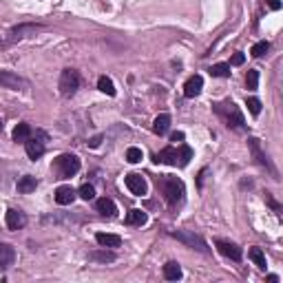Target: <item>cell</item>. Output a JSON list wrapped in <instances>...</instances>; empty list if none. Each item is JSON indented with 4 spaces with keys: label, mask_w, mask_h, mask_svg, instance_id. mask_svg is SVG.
<instances>
[{
    "label": "cell",
    "mask_w": 283,
    "mask_h": 283,
    "mask_svg": "<svg viewBox=\"0 0 283 283\" xmlns=\"http://www.w3.org/2000/svg\"><path fill=\"white\" fill-rule=\"evenodd\" d=\"M115 259H118V254H115L111 248H102V250H93L88 252V261H98V263H113Z\"/></svg>",
    "instance_id": "cell-16"
},
{
    "label": "cell",
    "mask_w": 283,
    "mask_h": 283,
    "mask_svg": "<svg viewBox=\"0 0 283 283\" xmlns=\"http://www.w3.org/2000/svg\"><path fill=\"white\" fill-rule=\"evenodd\" d=\"M77 195H80L84 202H91V199H96V188L91 184H82L80 191H77Z\"/></svg>",
    "instance_id": "cell-30"
},
{
    "label": "cell",
    "mask_w": 283,
    "mask_h": 283,
    "mask_svg": "<svg viewBox=\"0 0 283 283\" xmlns=\"http://www.w3.org/2000/svg\"><path fill=\"white\" fill-rule=\"evenodd\" d=\"M144 159V153H142V148H137V146H131V148H126V162L129 164H140Z\"/></svg>",
    "instance_id": "cell-28"
},
{
    "label": "cell",
    "mask_w": 283,
    "mask_h": 283,
    "mask_svg": "<svg viewBox=\"0 0 283 283\" xmlns=\"http://www.w3.org/2000/svg\"><path fill=\"white\" fill-rule=\"evenodd\" d=\"M53 199H55V204H60V206H69V204H73V199H75V191L71 186H60V188H55Z\"/></svg>",
    "instance_id": "cell-15"
},
{
    "label": "cell",
    "mask_w": 283,
    "mask_h": 283,
    "mask_svg": "<svg viewBox=\"0 0 283 283\" xmlns=\"http://www.w3.org/2000/svg\"><path fill=\"white\" fill-rule=\"evenodd\" d=\"M80 84H82V77H80V73H77L75 69H64L62 73H60L58 86H60V93H62L64 98L73 96L77 88H80Z\"/></svg>",
    "instance_id": "cell-5"
},
{
    "label": "cell",
    "mask_w": 283,
    "mask_h": 283,
    "mask_svg": "<svg viewBox=\"0 0 283 283\" xmlns=\"http://www.w3.org/2000/svg\"><path fill=\"white\" fill-rule=\"evenodd\" d=\"M38 188V179L31 175H25L18 179V193H25V195H29V193H33Z\"/></svg>",
    "instance_id": "cell-24"
},
{
    "label": "cell",
    "mask_w": 283,
    "mask_h": 283,
    "mask_svg": "<svg viewBox=\"0 0 283 283\" xmlns=\"http://www.w3.org/2000/svg\"><path fill=\"white\" fill-rule=\"evenodd\" d=\"M246 107H248V111H250L254 118H257V115L261 113V100H257V98H248V100H246Z\"/></svg>",
    "instance_id": "cell-32"
},
{
    "label": "cell",
    "mask_w": 283,
    "mask_h": 283,
    "mask_svg": "<svg viewBox=\"0 0 283 283\" xmlns=\"http://www.w3.org/2000/svg\"><path fill=\"white\" fill-rule=\"evenodd\" d=\"M268 49H270V42L261 40V42H257V44H254V47L250 49V53L254 55V58H263V55L268 53Z\"/></svg>",
    "instance_id": "cell-31"
},
{
    "label": "cell",
    "mask_w": 283,
    "mask_h": 283,
    "mask_svg": "<svg viewBox=\"0 0 283 283\" xmlns=\"http://www.w3.org/2000/svg\"><path fill=\"white\" fill-rule=\"evenodd\" d=\"M124 184L135 197H144L148 193V184H146V179H144L140 173H129L124 177Z\"/></svg>",
    "instance_id": "cell-10"
},
{
    "label": "cell",
    "mask_w": 283,
    "mask_h": 283,
    "mask_svg": "<svg viewBox=\"0 0 283 283\" xmlns=\"http://www.w3.org/2000/svg\"><path fill=\"white\" fill-rule=\"evenodd\" d=\"M31 135H33L31 124H27V122H20V124L14 129V133H11V137H14V142H27Z\"/></svg>",
    "instance_id": "cell-23"
},
{
    "label": "cell",
    "mask_w": 283,
    "mask_h": 283,
    "mask_svg": "<svg viewBox=\"0 0 283 283\" xmlns=\"http://www.w3.org/2000/svg\"><path fill=\"white\" fill-rule=\"evenodd\" d=\"M246 86H248V91H257V86H259V71L257 69H250L246 73Z\"/></svg>",
    "instance_id": "cell-29"
},
{
    "label": "cell",
    "mask_w": 283,
    "mask_h": 283,
    "mask_svg": "<svg viewBox=\"0 0 283 283\" xmlns=\"http://www.w3.org/2000/svg\"><path fill=\"white\" fill-rule=\"evenodd\" d=\"M215 246H217V250L224 254V257H228L232 259V261H241V257H243V250L237 243H232V241H224V239H217L215 241Z\"/></svg>",
    "instance_id": "cell-11"
},
{
    "label": "cell",
    "mask_w": 283,
    "mask_h": 283,
    "mask_svg": "<svg viewBox=\"0 0 283 283\" xmlns=\"http://www.w3.org/2000/svg\"><path fill=\"white\" fill-rule=\"evenodd\" d=\"M265 279H268V281H279V276H276V274H268Z\"/></svg>",
    "instance_id": "cell-38"
},
{
    "label": "cell",
    "mask_w": 283,
    "mask_h": 283,
    "mask_svg": "<svg viewBox=\"0 0 283 283\" xmlns=\"http://www.w3.org/2000/svg\"><path fill=\"white\" fill-rule=\"evenodd\" d=\"M248 148H250V153H252V159L257 162L261 168H265L270 175L274 177V179H279V173H276V168H274V164L268 159V155H265L261 151V144H259L257 137H248Z\"/></svg>",
    "instance_id": "cell-6"
},
{
    "label": "cell",
    "mask_w": 283,
    "mask_h": 283,
    "mask_svg": "<svg viewBox=\"0 0 283 283\" xmlns=\"http://www.w3.org/2000/svg\"><path fill=\"white\" fill-rule=\"evenodd\" d=\"M80 159H77V155H71V153H64L60 155V157H55L53 162V170L55 175L60 177V179H69V177H73L80 173Z\"/></svg>",
    "instance_id": "cell-4"
},
{
    "label": "cell",
    "mask_w": 283,
    "mask_h": 283,
    "mask_svg": "<svg viewBox=\"0 0 283 283\" xmlns=\"http://www.w3.org/2000/svg\"><path fill=\"white\" fill-rule=\"evenodd\" d=\"M210 75L213 77H230V64H226V62L213 64L210 66Z\"/></svg>",
    "instance_id": "cell-27"
},
{
    "label": "cell",
    "mask_w": 283,
    "mask_h": 283,
    "mask_svg": "<svg viewBox=\"0 0 283 283\" xmlns=\"http://www.w3.org/2000/svg\"><path fill=\"white\" fill-rule=\"evenodd\" d=\"M162 274H164L166 281H179L181 279V265L177 263V261H168V263L164 265Z\"/></svg>",
    "instance_id": "cell-22"
},
{
    "label": "cell",
    "mask_w": 283,
    "mask_h": 283,
    "mask_svg": "<svg viewBox=\"0 0 283 283\" xmlns=\"http://www.w3.org/2000/svg\"><path fill=\"white\" fill-rule=\"evenodd\" d=\"M265 204H268V206L272 208L274 213L279 215V217H283V206H281V204H276V202H274V197L270 195V193H265Z\"/></svg>",
    "instance_id": "cell-33"
},
{
    "label": "cell",
    "mask_w": 283,
    "mask_h": 283,
    "mask_svg": "<svg viewBox=\"0 0 283 283\" xmlns=\"http://www.w3.org/2000/svg\"><path fill=\"white\" fill-rule=\"evenodd\" d=\"M248 257L252 259L254 265H257L259 270H265V268H268V263H265V254H263L261 248H250V250H248Z\"/></svg>",
    "instance_id": "cell-25"
},
{
    "label": "cell",
    "mask_w": 283,
    "mask_h": 283,
    "mask_svg": "<svg viewBox=\"0 0 283 283\" xmlns=\"http://www.w3.org/2000/svg\"><path fill=\"white\" fill-rule=\"evenodd\" d=\"M170 129V115L168 113H159L153 122V133L155 135H166Z\"/></svg>",
    "instance_id": "cell-20"
},
{
    "label": "cell",
    "mask_w": 283,
    "mask_h": 283,
    "mask_svg": "<svg viewBox=\"0 0 283 283\" xmlns=\"http://www.w3.org/2000/svg\"><path fill=\"white\" fill-rule=\"evenodd\" d=\"M98 88L102 93H107V96H111V98L115 96V84H113V80H111L109 75H100L98 77Z\"/></svg>",
    "instance_id": "cell-26"
},
{
    "label": "cell",
    "mask_w": 283,
    "mask_h": 283,
    "mask_svg": "<svg viewBox=\"0 0 283 283\" xmlns=\"http://www.w3.org/2000/svg\"><path fill=\"white\" fill-rule=\"evenodd\" d=\"M96 208H98L100 215H104V217H115V215H118V206H115V202L113 199H109V197L98 199Z\"/></svg>",
    "instance_id": "cell-17"
},
{
    "label": "cell",
    "mask_w": 283,
    "mask_h": 283,
    "mask_svg": "<svg viewBox=\"0 0 283 283\" xmlns=\"http://www.w3.org/2000/svg\"><path fill=\"white\" fill-rule=\"evenodd\" d=\"M204 88V77L202 75H191L184 84V96L186 98H197Z\"/></svg>",
    "instance_id": "cell-14"
},
{
    "label": "cell",
    "mask_w": 283,
    "mask_h": 283,
    "mask_svg": "<svg viewBox=\"0 0 283 283\" xmlns=\"http://www.w3.org/2000/svg\"><path fill=\"white\" fill-rule=\"evenodd\" d=\"M42 29V25H33V22H22V25L18 27H14L9 33H7V40H5V44H11V42H16V40H22V38H27V36H31V33H36V31H40Z\"/></svg>",
    "instance_id": "cell-9"
},
{
    "label": "cell",
    "mask_w": 283,
    "mask_h": 283,
    "mask_svg": "<svg viewBox=\"0 0 283 283\" xmlns=\"http://www.w3.org/2000/svg\"><path fill=\"white\" fill-rule=\"evenodd\" d=\"M100 142H102V135H96L93 140H88V146H91V148H98Z\"/></svg>",
    "instance_id": "cell-36"
},
{
    "label": "cell",
    "mask_w": 283,
    "mask_h": 283,
    "mask_svg": "<svg viewBox=\"0 0 283 283\" xmlns=\"http://www.w3.org/2000/svg\"><path fill=\"white\" fill-rule=\"evenodd\" d=\"M170 235H173L177 241H181V243H186L188 248H193V250L208 252V243L204 241V237L195 235V232H191V230H173Z\"/></svg>",
    "instance_id": "cell-8"
},
{
    "label": "cell",
    "mask_w": 283,
    "mask_h": 283,
    "mask_svg": "<svg viewBox=\"0 0 283 283\" xmlns=\"http://www.w3.org/2000/svg\"><path fill=\"white\" fill-rule=\"evenodd\" d=\"M16 259V252L9 243H0V270H7Z\"/></svg>",
    "instance_id": "cell-19"
},
{
    "label": "cell",
    "mask_w": 283,
    "mask_h": 283,
    "mask_svg": "<svg viewBox=\"0 0 283 283\" xmlns=\"http://www.w3.org/2000/svg\"><path fill=\"white\" fill-rule=\"evenodd\" d=\"M0 84H3V88H14V91H18V88L27 86V82L16 73H11V71H0Z\"/></svg>",
    "instance_id": "cell-13"
},
{
    "label": "cell",
    "mask_w": 283,
    "mask_h": 283,
    "mask_svg": "<svg viewBox=\"0 0 283 283\" xmlns=\"http://www.w3.org/2000/svg\"><path fill=\"white\" fill-rule=\"evenodd\" d=\"M191 159H193V148L188 146V144H179V146H166L159 153L153 155V162L155 164L179 166V168H184V166L191 164Z\"/></svg>",
    "instance_id": "cell-3"
},
{
    "label": "cell",
    "mask_w": 283,
    "mask_h": 283,
    "mask_svg": "<svg viewBox=\"0 0 283 283\" xmlns=\"http://www.w3.org/2000/svg\"><path fill=\"white\" fill-rule=\"evenodd\" d=\"M5 224H7L9 230H20L27 226V215L16 210V208H9L7 213H5Z\"/></svg>",
    "instance_id": "cell-12"
},
{
    "label": "cell",
    "mask_w": 283,
    "mask_h": 283,
    "mask_svg": "<svg viewBox=\"0 0 283 283\" xmlns=\"http://www.w3.org/2000/svg\"><path fill=\"white\" fill-rule=\"evenodd\" d=\"M157 188L159 193L164 195L166 204L170 208H177L181 202H184V195H186V186L179 177H173V175H159L157 177Z\"/></svg>",
    "instance_id": "cell-1"
},
{
    "label": "cell",
    "mask_w": 283,
    "mask_h": 283,
    "mask_svg": "<svg viewBox=\"0 0 283 283\" xmlns=\"http://www.w3.org/2000/svg\"><path fill=\"white\" fill-rule=\"evenodd\" d=\"M265 3H268V7L272 9V11H279V9L283 7V5L279 3V0H265Z\"/></svg>",
    "instance_id": "cell-35"
},
{
    "label": "cell",
    "mask_w": 283,
    "mask_h": 283,
    "mask_svg": "<svg viewBox=\"0 0 283 283\" xmlns=\"http://www.w3.org/2000/svg\"><path fill=\"white\" fill-rule=\"evenodd\" d=\"M213 111L224 120V124L232 131H239V133H246V120H243V113L241 109L237 107L232 100H224V102H215L213 104Z\"/></svg>",
    "instance_id": "cell-2"
},
{
    "label": "cell",
    "mask_w": 283,
    "mask_h": 283,
    "mask_svg": "<svg viewBox=\"0 0 283 283\" xmlns=\"http://www.w3.org/2000/svg\"><path fill=\"white\" fill-rule=\"evenodd\" d=\"M126 226H144L148 221V215L144 213L142 208H133L129 215H126Z\"/></svg>",
    "instance_id": "cell-21"
},
{
    "label": "cell",
    "mask_w": 283,
    "mask_h": 283,
    "mask_svg": "<svg viewBox=\"0 0 283 283\" xmlns=\"http://www.w3.org/2000/svg\"><path fill=\"white\" fill-rule=\"evenodd\" d=\"M96 241H98L102 248H120L122 237H120V235H111V232H98V235H96Z\"/></svg>",
    "instance_id": "cell-18"
},
{
    "label": "cell",
    "mask_w": 283,
    "mask_h": 283,
    "mask_svg": "<svg viewBox=\"0 0 283 283\" xmlns=\"http://www.w3.org/2000/svg\"><path fill=\"white\" fill-rule=\"evenodd\" d=\"M44 142H47V133L44 131H36V135H31L29 140L25 142V151H27V157L29 159H40L42 155H44Z\"/></svg>",
    "instance_id": "cell-7"
},
{
    "label": "cell",
    "mask_w": 283,
    "mask_h": 283,
    "mask_svg": "<svg viewBox=\"0 0 283 283\" xmlns=\"http://www.w3.org/2000/svg\"><path fill=\"white\" fill-rule=\"evenodd\" d=\"M170 140H173V142H184V133H181V131L173 133V135H170Z\"/></svg>",
    "instance_id": "cell-37"
},
{
    "label": "cell",
    "mask_w": 283,
    "mask_h": 283,
    "mask_svg": "<svg viewBox=\"0 0 283 283\" xmlns=\"http://www.w3.org/2000/svg\"><path fill=\"white\" fill-rule=\"evenodd\" d=\"M243 62H246V55H243L241 51H237L235 55H232V60H230V64H232V66H241Z\"/></svg>",
    "instance_id": "cell-34"
}]
</instances>
